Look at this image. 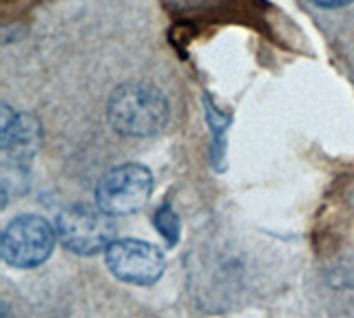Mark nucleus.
Wrapping results in <instances>:
<instances>
[{
    "label": "nucleus",
    "instance_id": "f257e3e1",
    "mask_svg": "<svg viewBox=\"0 0 354 318\" xmlns=\"http://www.w3.org/2000/svg\"><path fill=\"white\" fill-rule=\"evenodd\" d=\"M106 117L120 135L151 137L169 122V100L149 82H127L111 93Z\"/></svg>",
    "mask_w": 354,
    "mask_h": 318
},
{
    "label": "nucleus",
    "instance_id": "f03ea898",
    "mask_svg": "<svg viewBox=\"0 0 354 318\" xmlns=\"http://www.w3.org/2000/svg\"><path fill=\"white\" fill-rule=\"evenodd\" d=\"M55 228L40 215H20L11 219L0 237V257L11 268L31 270L51 257Z\"/></svg>",
    "mask_w": 354,
    "mask_h": 318
},
{
    "label": "nucleus",
    "instance_id": "7ed1b4c3",
    "mask_svg": "<svg viewBox=\"0 0 354 318\" xmlns=\"http://www.w3.org/2000/svg\"><path fill=\"white\" fill-rule=\"evenodd\" d=\"M60 244L80 257H93L106 250L115 239V223L97 203H75L55 219Z\"/></svg>",
    "mask_w": 354,
    "mask_h": 318
},
{
    "label": "nucleus",
    "instance_id": "20e7f679",
    "mask_svg": "<svg viewBox=\"0 0 354 318\" xmlns=\"http://www.w3.org/2000/svg\"><path fill=\"white\" fill-rule=\"evenodd\" d=\"M153 175L142 163H122L111 168L95 188V203L111 217L133 215L149 201Z\"/></svg>",
    "mask_w": 354,
    "mask_h": 318
},
{
    "label": "nucleus",
    "instance_id": "39448f33",
    "mask_svg": "<svg viewBox=\"0 0 354 318\" xmlns=\"http://www.w3.org/2000/svg\"><path fill=\"white\" fill-rule=\"evenodd\" d=\"M106 268L113 277L129 285L158 283L164 277L166 259L158 246L140 239H118L104 250Z\"/></svg>",
    "mask_w": 354,
    "mask_h": 318
},
{
    "label": "nucleus",
    "instance_id": "423d86ee",
    "mask_svg": "<svg viewBox=\"0 0 354 318\" xmlns=\"http://www.w3.org/2000/svg\"><path fill=\"white\" fill-rule=\"evenodd\" d=\"M40 144V124L27 113H14L3 106V126H0V146H3L5 166L22 168L33 159Z\"/></svg>",
    "mask_w": 354,
    "mask_h": 318
},
{
    "label": "nucleus",
    "instance_id": "0eeeda50",
    "mask_svg": "<svg viewBox=\"0 0 354 318\" xmlns=\"http://www.w3.org/2000/svg\"><path fill=\"white\" fill-rule=\"evenodd\" d=\"M153 223L158 228V232L164 237L166 246L175 248L177 241H180V217H177L171 203H162L158 210H155Z\"/></svg>",
    "mask_w": 354,
    "mask_h": 318
},
{
    "label": "nucleus",
    "instance_id": "6e6552de",
    "mask_svg": "<svg viewBox=\"0 0 354 318\" xmlns=\"http://www.w3.org/2000/svg\"><path fill=\"white\" fill-rule=\"evenodd\" d=\"M206 117H208V122H210V130L215 133V150H213V159L215 163H219L221 159H224V133H226V128L230 124V119L226 115H221L215 111V106H210L208 102V97H206Z\"/></svg>",
    "mask_w": 354,
    "mask_h": 318
},
{
    "label": "nucleus",
    "instance_id": "1a4fd4ad",
    "mask_svg": "<svg viewBox=\"0 0 354 318\" xmlns=\"http://www.w3.org/2000/svg\"><path fill=\"white\" fill-rule=\"evenodd\" d=\"M315 5H319V7H324V9H337V7H346V5H350L352 0H313Z\"/></svg>",
    "mask_w": 354,
    "mask_h": 318
}]
</instances>
